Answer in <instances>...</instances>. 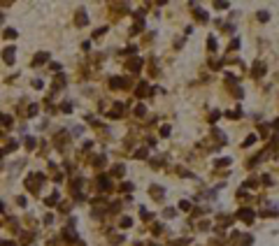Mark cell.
I'll return each instance as SVG.
<instances>
[{"instance_id":"1","label":"cell","mask_w":279,"mask_h":246,"mask_svg":"<svg viewBox=\"0 0 279 246\" xmlns=\"http://www.w3.org/2000/svg\"><path fill=\"white\" fill-rule=\"evenodd\" d=\"M40 181H44V174H33V177L26 179V186L33 190V193H37V188H40Z\"/></svg>"},{"instance_id":"2","label":"cell","mask_w":279,"mask_h":246,"mask_svg":"<svg viewBox=\"0 0 279 246\" xmlns=\"http://www.w3.org/2000/svg\"><path fill=\"white\" fill-rule=\"evenodd\" d=\"M237 216H240V218H242L244 223H251V221H253V211H251V209H247V207L237 211Z\"/></svg>"},{"instance_id":"3","label":"cell","mask_w":279,"mask_h":246,"mask_svg":"<svg viewBox=\"0 0 279 246\" xmlns=\"http://www.w3.org/2000/svg\"><path fill=\"white\" fill-rule=\"evenodd\" d=\"M126 84H128V81H126V79H121V77H112V79H110V86H112V88H128Z\"/></svg>"},{"instance_id":"4","label":"cell","mask_w":279,"mask_h":246,"mask_svg":"<svg viewBox=\"0 0 279 246\" xmlns=\"http://www.w3.org/2000/svg\"><path fill=\"white\" fill-rule=\"evenodd\" d=\"M128 68H130L133 72H140V70H142V58H133V61H128Z\"/></svg>"},{"instance_id":"5","label":"cell","mask_w":279,"mask_h":246,"mask_svg":"<svg viewBox=\"0 0 279 246\" xmlns=\"http://www.w3.org/2000/svg\"><path fill=\"white\" fill-rule=\"evenodd\" d=\"M251 74H253V77H263V74H265V65L263 63H253Z\"/></svg>"},{"instance_id":"6","label":"cell","mask_w":279,"mask_h":246,"mask_svg":"<svg viewBox=\"0 0 279 246\" xmlns=\"http://www.w3.org/2000/svg\"><path fill=\"white\" fill-rule=\"evenodd\" d=\"M47 58H49V53H44V51H42V53H37V56L33 58V68H37V65H42L44 61H47Z\"/></svg>"},{"instance_id":"7","label":"cell","mask_w":279,"mask_h":246,"mask_svg":"<svg viewBox=\"0 0 279 246\" xmlns=\"http://www.w3.org/2000/svg\"><path fill=\"white\" fill-rule=\"evenodd\" d=\"M86 21H89V16H86L84 12H77V16H74V23H77V26H86Z\"/></svg>"},{"instance_id":"8","label":"cell","mask_w":279,"mask_h":246,"mask_svg":"<svg viewBox=\"0 0 279 246\" xmlns=\"http://www.w3.org/2000/svg\"><path fill=\"white\" fill-rule=\"evenodd\" d=\"M98 188H100V190H110V188H112L110 179H107V177H100V181H98Z\"/></svg>"},{"instance_id":"9","label":"cell","mask_w":279,"mask_h":246,"mask_svg":"<svg viewBox=\"0 0 279 246\" xmlns=\"http://www.w3.org/2000/svg\"><path fill=\"white\" fill-rule=\"evenodd\" d=\"M2 58H5V63H14V49H5V53H2Z\"/></svg>"},{"instance_id":"10","label":"cell","mask_w":279,"mask_h":246,"mask_svg":"<svg viewBox=\"0 0 279 246\" xmlns=\"http://www.w3.org/2000/svg\"><path fill=\"white\" fill-rule=\"evenodd\" d=\"M151 195H153V200H161L163 197V188L161 186H151Z\"/></svg>"},{"instance_id":"11","label":"cell","mask_w":279,"mask_h":246,"mask_svg":"<svg viewBox=\"0 0 279 246\" xmlns=\"http://www.w3.org/2000/svg\"><path fill=\"white\" fill-rule=\"evenodd\" d=\"M149 93H151V88H147V84H144V81L137 86V95H149Z\"/></svg>"},{"instance_id":"12","label":"cell","mask_w":279,"mask_h":246,"mask_svg":"<svg viewBox=\"0 0 279 246\" xmlns=\"http://www.w3.org/2000/svg\"><path fill=\"white\" fill-rule=\"evenodd\" d=\"M193 14H195V19H198V21H207V14L200 10V7H195V12H193Z\"/></svg>"},{"instance_id":"13","label":"cell","mask_w":279,"mask_h":246,"mask_svg":"<svg viewBox=\"0 0 279 246\" xmlns=\"http://www.w3.org/2000/svg\"><path fill=\"white\" fill-rule=\"evenodd\" d=\"M226 165H230V158H219L214 162V167H226Z\"/></svg>"},{"instance_id":"14","label":"cell","mask_w":279,"mask_h":246,"mask_svg":"<svg viewBox=\"0 0 279 246\" xmlns=\"http://www.w3.org/2000/svg\"><path fill=\"white\" fill-rule=\"evenodd\" d=\"M0 123H2V126H12L14 121H12V116H7V114H0Z\"/></svg>"},{"instance_id":"15","label":"cell","mask_w":279,"mask_h":246,"mask_svg":"<svg viewBox=\"0 0 279 246\" xmlns=\"http://www.w3.org/2000/svg\"><path fill=\"white\" fill-rule=\"evenodd\" d=\"M123 172H126V167H123V165H116V167L112 170V174H114V177H121Z\"/></svg>"},{"instance_id":"16","label":"cell","mask_w":279,"mask_h":246,"mask_svg":"<svg viewBox=\"0 0 279 246\" xmlns=\"http://www.w3.org/2000/svg\"><path fill=\"white\" fill-rule=\"evenodd\" d=\"M214 137L219 139V144H226V135H223L221 130H214Z\"/></svg>"},{"instance_id":"17","label":"cell","mask_w":279,"mask_h":246,"mask_svg":"<svg viewBox=\"0 0 279 246\" xmlns=\"http://www.w3.org/2000/svg\"><path fill=\"white\" fill-rule=\"evenodd\" d=\"M56 202H58V193H51L47 197V204H56Z\"/></svg>"},{"instance_id":"18","label":"cell","mask_w":279,"mask_h":246,"mask_svg":"<svg viewBox=\"0 0 279 246\" xmlns=\"http://www.w3.org/2000/svg\"><path fill=\"white\" fill-rule=\"evenodd\" d=\"M26 149H28V151L35 149V139H33V137H28V139H26Z\"/></svg>"},{"instance_id":"19","label":"cell","mask_w":279,"mask_h":246,"mask_svg":"<svg viewBox=\"0 0 279 246\" xmlns=\"http://www.w3.org/2000/svg\"><path fill=\"white\" fill-rule=\"evenodd\" d=\"M207 47H209L212 51H216V40H214V37H209V40H207Z\"/></svg>"},{"instance_id":"20","label":"cell","mask_w":279,"mask_h":246,"mask_svg":"<svg viewBox=\"0 0 279 246\" xmlns=\"http://www.w3.org/2000/svg\"><path fill=\"white\" fill-rule=\"evenodd\" d=\"M61 111H65V114H70V111H72V107H70V102H63V105H61Z\"/></svg>"},{"instance_id":"21","label":"cell","mask_w":279,"mask_h":246,"mask_svg":"<svg viewBox=\"0 0 279 246\" xmlns=\"http://www.w3.org/2000/svg\"><path fill=\"white\" fill-rule=\"evenodd\" d=\"M268 19H270L268 12H258V21H268Z\"/></svg>"},{"instance_id":"22","label":"cell","mask_w":279,"mask_h":246,"mask_svg":"<svg viewBox=\"0 0 279 246\" xmlns=\"http://www.w3.org/2000/svg\"><path fill=\"white\" fill-rule=\"evenodd\" d=\"M253 142H256V135H249V137H247V142H244V146H251Z\"/></svg>"},{"instance_id":"23","label":"cell","mask_w":279,"mask_h":246,"mask_svg":"<svg viewBox=\"0 0 279 246\" xmlns=\"http://www.w3.org/2000/svg\"><path fill=\"white\" fill-rule=\"evenodd\" d=\"M5 37H7V40H14V37H16V30H5Z\"/></svg>"},{"instance_id":"24","label":"cell","mask_w":279,"mask_h":246,"mask_svg":"<svg viewBox=\"0 0 279 246\" xmlns=\"http://www.w3.org/2000/svg\"><path fill=\"white\" fill-rule=\"evenodd\" d=\"M26 114H28V116H35V114H37V107H35V105H33V107H28V111H26Z\"/></svg>"},{"instance_id":"25","label":"cell","mask_w":279,"mask_h":246,"mask_svg":"<svg viewBox=\"0 0 279 246\" xmlns=\"http://www.w3.org/2000/svg\"><path fill=\"white\" fill-rule=\"evenodd\" d=\"M121 225H123V228H130L133 221H130V218H121Z\"/></svg>"},{"instance_id":"26","label":"cell","mask_w":279,"mask_h":246,"mask_svg":"<svg viewBox=\"0 0 279 246\" xmlns=\"http://www.w3.org/2000/svg\"><path fill=\"white\" fill-rule=\"evenodd\" d=\"M151 165H153V167H161V165H163V160H161V158H153Z\"/></svg>"},{"instance_id":"27","label":"cell","mask_w":279,"mask_h":246,"mask_svg":"<svg viewBox=\"0 0 279 246\" xmlns=\"http://www.w3.org/2000/svg\"><path fill=\"white\" fill-rule=\"evenodd\" d=\"M135 156H137V158H144V156H147V151H144V149H137Z\"/></svg>"},{"instance_id":"28","label":"cell","mask_w":279,"mask_h":246,"mask_svg":"<svg viewBox=\"0 0 279 246\" xmlns=\"http://www.w3.org/2000/svg\"><path fill=\"white\" fill-rule=\"evenodd\" d=\"M172 216H174V209H172V207H170V209H165V218H172Z\"/></svg>"},{"instance_id":"29","label":"cell","mask_w":279,"mask_h":246,"mask_svg":"<svg viewBox=\"0 0 279 246\" xmlns=\"http://www.w3.org/2000/svg\"><path fill=\"white\" fill-rule=\"evenodd\" d=\"M16 146H19V144H16V142H10V144H7V151H14Z\"/></svg>"},{"instance_id":"30","label":"cell","mask_w":279,"mask_h":246,"mask_svg":"<svg viewBox=\"0 0 279 246\" xmlns=\"http://www.w3.org/2000/svg\"><path fill=\"white\" fill-rule=\"evenodd\" d=\"M214 7H216V10H226V7H228V2H216Z\"/></svg>"},{"instance_id":"31","label":"cell","mask_w":279,"mask_h":246,"mask_svg":"<svg viewBox=\"0 0 279 246\" xmlns=\"http://www.w3.org/2000/svg\"><path fill=\"white\" fill-rule=\"evenodd\" d=\"M179 209H184V211L191 209V202H181V204H179Z\"/></svg>"},{"instance_id":"32","label":"cell","mask_w":279,"mask_h":246,"mask_svg":"<svg viewBox=\"0 0 279 246\" xmlns=\"http://www.w3.org/2000/svg\"><path fill=\"white\" fill-rule=\"evenodd\" d=\"M233 93H235V98H242V88H237V86L233 88Z\"/></svg>"},{"instance_id":"33","label":"cell","mask_w":279,"mask_h":246,"mask_svg":"<svg viewBox=\"0 0 279 246\" xmlns=\"http://www.w3.org/2000/svg\"><path fill=\"white\" fill-rule=\"evenodd\" d=\"M135 114H137V116H142V114H144V107H142V105L135 107Z\"/></svg>"},{"instance_id":"34","label":"cell","mask_w":279,"mask_h":246,"mask_svg":"<svg viewBox=\"0 0 279 246\" xmlns=\"http://www.w3.org/2000/svg\"><path fill=\"white\" fill-rule=\"evenodd\" d=\"M161 135H163V137H165V135H170V128H168V126H163V128H161Z\"/></svg>"},{"instance_id":"35","label":"cell","mask_w":279,"mask_h":246,"mask_svg":"<svg viewBox=\"0 0 279 246\" xmlns=\"http://www.w3.org/2000/svg\"><path fill=\"white\" fill-rule=\"evenodd\" d=\"M0 246H16V244H14V241H2Z\"/></svg>"}]
</instances>
